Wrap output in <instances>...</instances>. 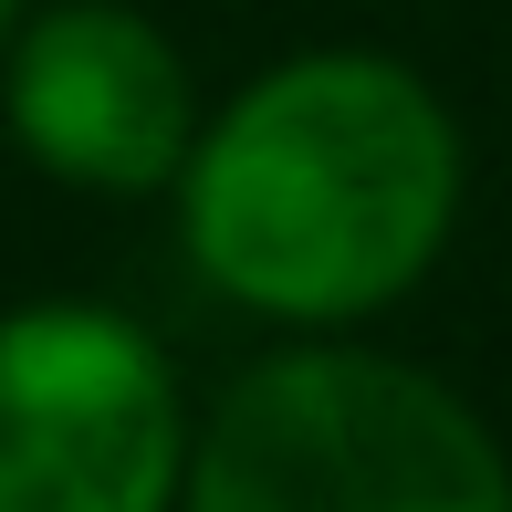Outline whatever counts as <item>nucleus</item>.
Listing matches in <instances>:
<instances>
[{"mask_svg": "<svg viewBox=\"0 0 512 512\" xmlns=\"http://www.w3.org/2000/svg\"><path fill=\"white\" fill-rule=\"evenodd\" d=\"M178 189H189V262L230 304L335 324L398 304L450 241L460 136L398 63L304 53L199 136Z\"/></svg>", "mask_w": 512, "mask_h": 512, "instance_id": "f257e3e1", "label": "nucleus"}, {"mask_svg": "<svg viewBox=\"0 0 512 512\" xmlns=\"http://www.w3.org/2000/svg\"><path fill=\"white\" fill-rule=\"evenodd\" d=\"M199 512H492L512 460L481 418L387 356H272L220 398L199 460Z\"/></svg>", "mask_w": 512, "mask_h": 512, "instance_id": "f03ea898", "label": "nucleus"}, {"mask_svg": "<svg viewBox=\"0 0 512 512\" xmlns=\"http://www.w3.org/2000/svg\"><path fill=\"white\" fill-rule=\"evenodd\" d=\"M178 387L126 314L32 304L0 324V512H157Z\"/></svg>", "mask_w": 512, "mask_h": 512, "instance_id": "7ed1b4c3", "label": "nucleus"}, {"mask_svg": "<svg viewBox=\"0 0 512 512\" xmlns=\"http://www.w3.org/2000/svg\"><path fill=\"white\" fill-rule=\"evenodd\" d=\"M11 126L53 178L136 199L189 168V74L136 11L74 0L11 42Z\"/></svg>", "mask_w": 512, "mask_h": 512, "instance_id": "20e7f679", "label": "nucleus"}, {"mask_svg": "<svg viewBox=\"0 0 512 512\" xmlns=\"http://www.w3.org/2000/svg\"><path fill=\"white\" fill-rule=\"evenodd\" d=\"M11 21H21V0H0V32H11Z\"/></svg>", "mask_w": 512, "mask_h": 512, "instance_id": "39448f33", "label": "nucleus"}]
</instances>
